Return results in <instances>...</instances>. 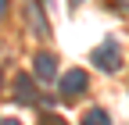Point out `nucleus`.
<instances>
[{
	"mask_svg": "<svg viewBox=\"0 0 129 125\" xmlns=\"http://www.w3.org/2000/svg\"><path fill=\"white\" fill-rule=\"evenodd\" d=\"M93 65L101 68V72H118V68H122V50H118V43H115V39H104V43L93 50Z\"/></svg>",
	"mask_w": 129,
	"mask_h": 125,
	"instance_id": "f257e3e1",
	"label": "nucleus"
},
{
	"mask_svg": "<svg viewBox=\"0 0 129 125\" xmlns=\"http://www.w3.org/2000/svg\"><path fill=\"white\" fill-rule=\"evenodd\" d=\"M14 100L25 104V107H32L40 100V89H36V82H32V75H25V72L14 75Z\"/></svg>",
	"mask_w": 129,
	"mask_h": 125,
	"instance_id": "f03ea898",
	"label": "nucleus"
},
{
	"mask_svg": "<svg viewBox=\"0 0 129 125\" xmlns=\"http://www.w3.org/2000/svg\"><path fill=\"white\" fill-rule=\"evenodd\" d=\"M32 72H36L40 82H54V79H57V57H54V54H36Z\"/></svg>",
	"mask_w": 129,
	"mask_h": 125,
	"instance_id": "7ed1b4c3",
	"label": "nucleus"
},
{
	"mask_svg": "<svg viewBox=\"0 0 129 125\" xmlns=\"http://www.w3.org/2000/svg\"><path fill=\"white\" fill-rule=\"evenodd\" d=\"M86 86H90L86 72H83V68H72V72L61 79V97H79V93H83Z\"/></svg>",
	"mask_w": 129,
	"mask_h": 125,
	"instance_id": "20e7f679",
	"label": "nucleus"
},
{
	"mask_svg": "<svg viewBox=\"0 0 129 125\" xmlns=\"http://www.w3.org/2000/svg\"><path fill=\"white\" fill-rule=\"evenodd\" d=\"M83 125H111V118H108V111L93 107V111H86V114H83Z\"/></svg>",
	"mask_w": 129,
	"mask_h": 125,
	"instance_id": "39448f33",
	"label": "nucleus"
},
{
	"mask_svg": "<svg viewBox=\"0 0 129 125\" xmlns=\"http://www.w3.org/2000/svg\"><path fill=\"white\" fill-rule=\"evenodd\" d=\"M40 125H68V121L57 118V114H43V118H40Z\"/></svg>",
	"mask_w": 129,
	"mask_h": 125,
	"instance_id": "423d86ee",
	"label": "nucleus"
},
{
	"mask_svg": "<svg viewBox=\"0 0 129 125\" xmlns=\"http://www.w3.org/2000/svg\"><path fill=\"white\" fill-rule=\"evenodd\" d=\"M4 11H7V0H0V18H4Z\"/></svg>",
	"mask_w": 129,
	"mask_h": 125,
	"instance_id": "0eeeda50",
	"label": "nucleus"
},
{
	"mask_svg": "<svg viewBox=\"0 0 129 125\" xmlns=\"http://www.w3.org/2000/svg\"><path fill=\"white\" fill-rule=\"evenodd\" d=\"M0 125H22V121H14V118H11V121H0Z\"/></svg>",
	"mask_w": 129,
	"mask_h": 125,
	"instance_id": "6e6552de",
	"label": "nucleus"
},
{
	"mask_svg": "<svg viewBox=\"0 0 129 125\" xmlns=\"http://www.w3.org/2000/svg\"><path fill=\"white\" fill-rule=\"evenodd\" d=\"M0 86H4V75H0Z\"/></svg>",
	"mask_w": 129,
	"mask_h": 125,
	"instance_id": "1a4fd4ad",
	"label": "nucleus"
},
{
	"mask_svg": "<svg viewBox=\"0 0 129 125\" xmlns=\"http://www.w3.org/2000/svg\"><path fill=\"white\" fill-rule=\"evenodd\" d=\"M72 4H79V0H72Z\"/></svg>",
	"mask_w": 129,
	"mask_h": 125,
	"instance_id": "9d476101",
	"label": "nucleus"
},
{
	"mask_svg": "<svg viewBox=\"0 0 129 125\" xmlns=\"http://www.w3.org/2000/svg\"><path fill=\"white\" fill-rule=\"evenodd\" d=\"M125 4H129V0H125Z\"/></svg>",
	"mask_w": 129,
	"mask_h": 125,
	"instance_id": "9b49d317",
	"label": "nucleus"
}]
</instances>
